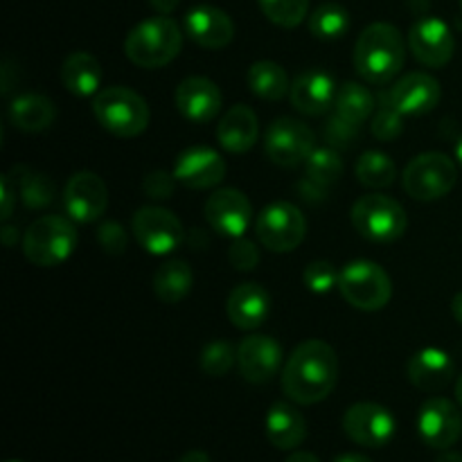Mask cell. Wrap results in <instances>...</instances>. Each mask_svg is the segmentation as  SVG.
<instances>
[{
    "instance_id": "7",
    "label": "cell",
    "mask_w": 462,
    "mask_h": 462,
    "mask_svg": "<svg viewBox=\"0 0 462 462\" xmlns=\"http://www.w3.org/2000/svg\"><path fill=\"white\" fill-rule=\"evenodd\" d=\"M338 291L347 305L361 311H379L391 302L393 282L386 271L370 260H355L343 266Z\"/></svg>"
},
{
    "instance_id": "37",
    "label": "cell",
    "mask_w": 462,
    "mask_h": 462,
    "mask_svg": "<svg viewBox=\"0 0 462 462\" xmlns=\"http://www.w3.org/2000/svg\"><path fill=\"white\" fill-rule=\"evenodd\" d=\"M237 364V350L228 341H212L201 352V370L210 377H224Z\"/></svg>"
},
{
    "instance_id": "9",
    "label": "cell",
    "mask_w": 462,
    "mask_h": 462,
    "mask_svg": "<svg viewBox=\"0 0 462 462\" xmlns=\"http://www.w3.org/2000/svg\"><path fill=\"white\" fill-rule=\"evenodd\" d=\"M255 235L264 248L273 253H291L307 235V219L298 206L289 201L269 203L255 219Z\"/></svg>"
},
{
    "instance_id": "50",
    "label": "cell",
    "mask_w": 462,
    "mask_h": 462,
    "mask_svg": "<svg viewBox=\"0 0 462 462\" xmlns=\"http://www.w3.org/2000/svg\"><path fill=\"white\" fill-rule=\"evenodd\" d=\"M334 462H373V460L365 458V456H361V454H343V456H338Z\"/></svg>"
},
{
    "instance_id": "13",
    "label": "cell",
    "mask_w": 462,
    "mask_h": 462,
    "mask_svg": "<svg viewBox=\"0 0 462 462\" xmlns=\"http://www.w3.org/2000/svg\"><path fill=\"white\" fill-rule=\"evenodd\" d=\"M440 95L442 90L436 77L427 72H409L397 79L386 93L379 95V104L395 108L404 117H418L433 111L440 102Z\"/></svg>"
},
{
    "instance_id": "51",
    "label": "cell",
    "mask_w": 462,
    "mask_h": 462,
    "mask_svg": "<svg viewBox=\"0 0 462 462\" xmlns=\"http://www.w3.org/2000/svg\"><path fill=\"white\" fill-rule=\"evenodd\" d=\"M456 400H458V406L462 409V374L456 379Z\"/></svg>"
},
{
    "instance_id": "8",
    "label": "cell",
    "mask_w": 462,
    "mask_h": 462,
    "mask_svg": "<svg viewBox=\"0 0 462 462\" xmlns=\"http://www.w3.org/2000/svg\"><path fill=\"white\" fill-rule=\"evenodd\" d=\"M458 180L456 162L447 153L427 152L415 156L402 174V183L415 201H438L454 189Z\"/></svg>"
},
{
    "instance_id": "23",
    "label": "cell",
    "mask_w": 462,
    "mask_h": 462,
    "mask_svg": "<svg viewBox=\"0 0 462 462\" xmlns=\"http://www.w3.org/2000/svg\"><path fill=\"white\" fill-rule=\"evenodd\" d=\"M337 90L332 75L323 70H307L293 79L289 97H291V106L296 111L319 117L325 116L329 108H334Z\"/></svg>"
},
{
    "instance_id": "52",
    "label": "cell",
    "mask_w": 462,
    "mask_h": 462,
    "mask_svg": "<svg viewBox=\"0 0 462 462\" xmlns=\"http://www.w3.org/2000/svg\"><path fill=\"white\" fill-rule=\"evenodd\" d=\"M456 161L462 165V138L458 140V144H456Z\"/></svg>"
},
{
    "instance_id": "3",
    "label": "cell",
    "mask_w": 462,
    "mask_h": 462,
    "mask_svg": "<svg viewBox=\"0 0 462 462\" xmlns=\"http://www.w3.org/2000/svg\"><path fill=\"white\" fill-rule=\"evenodd\" d=\"M183 48V32L170 16H153L138 23L125 39V54L131 63L147 70L167 66Z\"/></svg>"
},
{
    "instance_id": "42",
    "label": "cell",
    "mask_w": 462,
    "mask_h": 462,
    "mask_svg": "<svg viewBox=\"0 0 462 462\" xmlns=\"http://www.w3.org/2000/svg\"><path fill=\"white\" fill-rule=\"evenodd\" d=\"M176 183H179V180H176L174 174L156 170L149 171V174L144 176L143 189L149 199H153V201H162V199H170L171 194H174Z\"/></svg>"
},
{
    "instance_id": "30",
    "label": "cell",
    "mask_w": 462,
    "mask_h": 462,
    "mask_svg": "<svg viewBox=\"0 0 462 462\" xmlns=\"http://www.w3.org/2000/svg\"><path fill=\"white\" fill-rule=\"evenodd\" d=\"M248 88L264 102H280L291 90L289 75L280 63L275 61H255L248 68Z\"/></svg>"
},
{
    "instance_id": "49",
    "label": "cell",
    "mask_w": 462,
    "mask_h": 462,
    "mask_svg": "<svg viewBox=\"0 0 462 462\" xmlns=\"http://www.w3.org/2000/svg\"><path fill=\"white\" fill-rule=\"evenodd\" d=\"M436 462H462V454H458V451L445 449L440 456H438Z\"/></svg>"
},
{
    "instance_id": "16",
    "label": "cell",
    "mask_w": 462,
    "mask_h": 462,
    "mask_svg": "<svg viewBox=\"0 0 462 462\" xmlns=\"http://www.w3.org/2000/svg\"><path fill=\"white\" fill-rule=\"evenodd\" d=\"M63 206L77 224H93L106 212L108 189L95 171H77L63 189Z\"/></svg>"
},
{
    "instance_id": "43",
    "label": "cell",
    "mask_w": 462,
    "mask_h": 462,
    "mask_svg": "<svg viewBox=\"0 0 462 462\" xmlns=\"http://www.w3.org/2000/svg\"><path fill=\"white\" fill-rule=\"evenodd\" d=\"M356 129H359V126L350 125V122H346V120H341V117L334 116L332 120L328 122L325 135H328L329 144H334V147H341V144H350L352 140H355Z\"/></svg>"
},
{
    "instance_id": "36",
    "label": "cell",
    "mask_w": 462,
    "mask_h": 462,
    "mask_svg": "<svg viewBox=\"0 0 462 462\" xmlns=\"http://www.w3.org/2000/svg\"><path fill=\"white\" fill-rule=\"evenodd\" d=\"M257 3L271 23L287 30L300 25L310 12V0H257Z\"/></svg>"
},
{
    "instance_id": "28",
    "label": "cell",
    "mask_w": 462,
    "mask_h": 462,
    "mask_svg": "<svg viewBox=\"0 0 462 462\" xmlns=\"http://www.w3.org/2000/svg\"><path fill=\"white\" fill-rule=\"evenodd\" d=\"M57 117V106L50 97L41 93L18 95L9 106V120L16 129L36 134V131L48 129Z\"/></svg>"
},
{
    "instance_id": "4",
    "label": "cell",
    "mask_w": 462,
    "mask_h": 462,
    "mask_svg": "<svg viewBox=\"0 0 462 462\" xmlns=\"http://www.w3.org/2000/svg\"><path fill=\"white\" fill-rule=\"evenodd\" d=\"M99 126L117 138H135L149 126V106L138 93L125 86H108L93 97Z\"/></svg>"
},
{
    "instance_id": "11",
    "label": "cell",
    "mask_w": 462,
    "mask_h": 462,
    "mask_svg": "<svg viewBox=\"0 0 462 462\" xmlns=\"http://www.w3.org/2000/svg\"><path fill=\"white\" fill-rule=\"evenodd\" d=\"M343 431L352 442L368 449L391 445L397 433V420L386 406L374 402H359L343 415Z\"/></svg>"
},
{
    "instance_id": "35",
    "label": "cell",
    "mask_w": 462,
    "mask_h": 462,
    "mask_svg": "<svg viewBox=\"0 0 462 462\" xmlns=\"http://www.w3.org/2000/svg\"><path fill=\"white\" fill-rule=\"evenodd\" d=\"M305 171L310 183L319 185V188H329L343 174V161L337 149L316 147L305 161Z\"/></svg>"
},
{
    "instance_id": "2",
    "label": "cell",
    "mask_w": 462,
    "mask_h": 462,
    "mask_svg": "<svg viewBox=\"0 0 462 462\" xmlns=\"http://www.w3.org/2000/svg\"><path fill=\"white\" fill-rule=\"evenodd\" d=\"M406 45L402 32L391 23H373L359 34L355 45V68L368 84L383 86L404 68Z\"/></svg>"
},
{
    "instance_id": "45",
    "label": "cell",
    "mask_w": 462,
    "mask_h": 462,
    "mask_svg": "<svg viewBox=\"0 0 462 462\" xmlns=\"http://www.w3.org/2000/svg\"><path fill=\"white\" fill-rule=\"evenodd\" d=\"M179 3L180 0H149V5H152L161 16H167V14L174 12V9L179 7Z\"/></svg>"
},
{
    "instance_id": "47",
    "label": "cell",
    "mask_w": 462,
    "mask_h": 462,
    "mask_svg": "<svg viewBox=\"0 0 462 462\" xmlns=\"http://www.w3.org/2000/svg\"><path fill=\"white\" fill-rule=\"evenodd\" d=\"M284 462H320L311 451H293Z\"/></svg>"
},
{
    "instance_id": "39",
    "label": "cell",
    "mask_w": 462,
    "mask_h": 462,
    "mask_svg": "<svg viewBox=\"0 0 462 462\" xmlns=\"http://www.w3.org/2000/svg\"><path fill=\"white\" fill-rule=\"evenodd\" d=\"M404 131V116L395 111V108L379 104V111L373 116V135L382 143H393L400 138Z\"/></svg>"
},
{
    "instance_id": "17",
    "label": "cell",
    "mask_w": 462,
    "mask_h": 462,
    "mask_svg": "<svg viewBox=\"0 0 462 462\" xmlns=\"http://www.w3.org/2000/svg\"><path fill=\"white\" fill-rule=\"evenodd\" d=\"M409 50L422 66L445 68L454 59V32L442 18H420L409 32Z\"/></svg>"
},
{
    "instance_id": "14",
    "label": "cell",
    "mask_w": 462,
    "mask_h": 462,
    "mask_svg": "<svg viewBox=\"0 0 462 462\" xmlns=\"http://www.w3.org/2000/svg\"><path fill=\"white\" fill-rule=\"evenodd\" d=\"M418 433L431 449H451L462 436L460 409L445 397H431L420 406Z\"/></svg>"
},
{
    "instance_id": "25",
    "label": "cell",
    "mask_w": 462,
    "mask_h": 462,
    "mask_svg": "<svg viewBox=\"0 0 462 462\" xmlns=\"http://www.w3.org/2000/svg\"><path fill=\"white\" fill-rule=\"evenodd\" d=\"M266 438L280 451H293L305 442L307 420L289 402H275L266 413Z\"/></svg>"
},
{
    "instance_id": "31",
    "label": "cell",
    "mask_w": 462,
    "mask_h": 462,
    "mask_svg": "<svg viewBox=\"0 0 462 462\" xmlns=\"http://www.w3.org/2000/svg\"><path fill=\"white\" fill-rule=\"evenodd\" d=\"M374 106H377V99L365 86L356 84V81H347L337 90L334 116L350 122V125L361 126L368 117H373Z\"/></svg>"
},
{
    "instance_id": "1",
    "label": "cell",
    "mask_w": 462,
    "mask_h": 462,
    "mask_svg": "<svg viewBox=\"0 0 462 462\" xmlns=\"http://www.w3.org/2000/svg\"><path fill=\"white\" fill-rule=\"evenodd\" d=\"M338 382V356L329 343L311 338L291 352L282 368V391L293 404L311 406L329 397Z\"/></svg>"
},
{
    "instance_id": "44",
    "label": "cell",
    "mask_w": 462,
    "mask_h": 462,
    "mask_svg": "<svg viewBox=\"0 0 462 462\" xmlns=\"http://www.w3.org/2000/svg\"><path fill=\"white\" fill-rule=\"evenodd\" d=\"M14 197H16V188H14L12 179H9V174H7V176H3V180H0V199H3V206H0V217H3V221H7L9 217H12Z\"/></svg>"
},
{
    "instance_id": "15",
    "label": "cell",
    "mask_w": 462,
    "mask_h": 462,
    "mask_svg": "<svg viewBox=\"0 0 462 462\" xmlns=\"http://www.w3.org/2000/svg\"><path fill=\"white\" fill-rule=\"evenodd\" d=\"M208 224L219 235L230 239L246 237V230L253 224V206L248 197L239 189L224 188L210 194L203 206Z\"/></svg>"
},
{
    "instance_id": "22",
    "label": "cell",
    "mask_w": 462,
    "mask_h": 462,
    "mask_svg": "<svg viewBox=\"0 0 462 462\" xmlns=\"http://www.w3.org/2000/svg\"><path fill=\"white\" fill-rule=\"evenodd\" d=\"M226 311L235 328L253 332L271 316V293L257 282H242L230 291Z\"/></svg>"
},
{
    "instance_id": "40",
    "label": "cell",
    "mask_w": 462,
    "mask_h": 462,
    "mask_svg": "<svg viewBox=\"0 0 462 462\" xmlns=\"http://www.w3.org/2000/svg\"><path fill=\"white\" fill-rule=\"evenodd\" d=\"M97 242L102 246V251L106 255H125L126 248H129V237H126V230L122 228V224L117 221H104L97 228Z\"/></svg>"
},
{
    "instance_id": "5",
    "label": "cell",
    "mask_w": 462,
    "mask_h": 462,
    "mask_svg": "<svg viewBox=\"0 0 462 462\" xmlns=\"http://www.w3.org/2000/svg\"><path fill=\"white\" fill-rule=\"evenodd\" d=\"M77 230L70 219L59 215L39 217L23 235V253L34 266L52 269L75 253Z\"/></svg>"
},
{
    "instance_id": "20",
    "label": "cell",
    "mask_w": 462,
    "mask_h": 462,
    "mask_svg": "<svg viewBox=\"0 0 462 462\" xmlns=\"http://www.w3.org/2000/svg\"><path fill=\"white\" fill-rule=\"evenodd\" d=\"M221 90L208 77H188L176 86L174 104L185 120L194 125H206L212 122L221 111Z\"/></svg>"
},
{
    "instance_id": "41",
    "label": "cell",
    "mask_w": 462,
    "mask_h": 462,
    "mask_svg": "<svg viewBox=\"0 0 462 462\" xmlns=\"http://www.w3.org/2000/svg\"><path fill=\"white\" fill-rule=\"evenodd\" d=\"M230 264L237 271H253L260 264V251H257L255 244L246 237L233 239V246L228 251Z\"/></svg>"
},
{
    "instance_id": "10",
    "label": "cell",
    "mask_w": 462,
    "mask_h": 462,
    "mask_svg": "<svg viewBox=\"0 0 462 462\" xmlns=\"http://www.w3.org/2000/svg\"><path fill=\"white\" fill-rule=\"evenodd\" d=\"M134 237L149 255H170L183 244V224L171 210L144 206L131 219Z\"/></svg>"
},
{
    "instance_id": "33",
    "label": "cell",
    "mask_w": 462,
    "mask_h": 462,
    "mask_svg": "<svg viewBox=\"0 0 462 462\" xmlns=\"http://www.w3.org/2000/svg\"><path fill=\"white\" fill-rule=\"evenodd\" d=\"M307 25H310V32L316 39L337 41L346 36L347 27H350V14L338 3H325L314 9Z\"/></svg>"
},
{
    "instance_id": "38",
    "label": "cell",
    "mask_w": 462,
    "mask_h": 462,
    "mask_svg": "<svg viewBox=\"0 0 462 462\" xmlns=\"http://www.w3.org/2000/svg\"><path fill=\"white\" fill-rule=\"evenodd\" d=\"M338 275L341 271H337L332 262L316 260L302 271V282L311 293H329L334 287H338Z\"/></svg>"
},
{
    "instance_id": "12",
    "label": "cell",
    "mask_w": 462,
    "mask_h": 462,
    "mask_svg": "<svg viewBox=\"0 0 462 462\" xmlns=\"http://www.w3.org/2000/svg\"><path fill=\"white\" fill-rule=\"evenodd\" d=\"M314 149V131L305 122L293 120V117H280L264 134L266 156L280 167L302 165Z\"/></svg>"
},
{
    "instance_id": "46",
    "label": "cell",
    "mask_w": 462,
    "mask_h": 462,
    "mask_svg": "<svg viewBox=\"0 0 462 462\" xmlns=\"http://www.w3.org/2000/svg\"><path fill=\"white\" fill-rule=\"evenodd\" d=\"M179 462H212V460H210V456L206 454V451L192 449V451H188L185 456H180Z\"/></svg>"
},
{
    "instance_id": "18",
    "label": "cell",
    "mask_w": 462,
    "mask_h": 462,
    "mask_svg": "<svg viewBox=\"0 0 462 462\" xmlns=\"http://www.w3.org/2000/svg\"><path fill=\"white\" fill-rule=\"evenodd\" d=\"M282 365V347L275 338L251 334L237 346V368L248 383H266Z\"/></svg>"
},
{
    "instance_id": "6",
    "label": "cell",
    "mask_w": 462,
    "mask_h": 462,
    "mask_svg": "<svg viewBox=\"0 0 462 462\" xmlns=\"http://www.w3.org/2000/svg\"><path fill=\"white\" fill-rule=\"evenodd\" d=\"M352 226L373 244H393L406 233L409 217L397 199L386 194H365L352 206Z\"/></svg>"
},
{
    "instance_id": "21",
    "label": "cell",
    "mask_w": 462,
    "mask_h": 462,
    "mask_svg": "<svg viewBox=\"0 0 462 462\" xmlns=\"http://www.w3.org/2000/svg\"><path fill=\"white\" fill-rule=\"evenodd\" d=\"M183 30L189 39L206 50H221L235 39V23L224 9L212 5L192 7L183 18Z\"/></svg>"
},
{
    "instance_id": "24",
    "label": "cell",
    "mask_w": 462,
    "mask_h": 462,
    "mask_svg": "<svg viewBox=\"0 0 462 462\" xmlns=\"http://www.w3.org/2000/svg\"><path fill=\"white\" fill-rule=\"evenodd\" d=\"M406 373L415 388L424 393H436L451 383L456 365L449 352H445L442 347H424L411 356Z\"/></svg>"
},
{
    "instance_id": "48",
    "label": "cell",
    "mask_w": 462,
    "mask_h": 462,
    "mask_svg": "<svg viewBox=\"0 0 462 462\" xmlns=\"http://www.w3.org/2000/svg\"><path fill=\"white\" fill-rule=\"evenodd\" d=\"M451 314H454V319L462 325V291L456 293L454 300H451Z\"/></svg>"
},
{
    "instance_id": "34",
    "label": "cell",
    "mask_w": 462,
    "mask_h": 462,
    "mask_svg": "<svg viewBox=\"0 0 462 462\" xmlns=\"http://www.w3.org/2000/svg\"><path fill=\"white\" fill-rule=\"evenodd\" d=\"M14 174L16 179V194H21L23 203L32 210H41V208H48L50 203L54 201V183L45 174H39V171H32L27 167H16ZM12 179V176H9Z\"/></svg>"
},
{
    "instance_id": "53",
    "label": "cell",
    "mask_w": 462,
    "mask_h": 462,
    "mask_svg": "<svg viewBox=\"0 0 462 462\" xmlns=\"http://www.w3.org/2000/svg\"><path fill=\"white\" fill-rule=\"evenodd\" d=\"M9 462H21V460H9Z\"/></svg>"
},
{
    "instance_id": "26",
    "label": "cell",
    "mask_w": 462,
    "mask_h": 462,
    "mask_svg": "<svg viewBox=\"0 0 462 462\" xmlns=\"http://www.w3.org/2000/svg\"><path fill=\"white\" fill-rule=\"evenodd\" d=\"M260 135V125L253 108L237 104L228 108L217 126V140L228 153H246Z\"/></svg>"
},
{
    "instance_id": "27",
    "label": "cell",
    "mask_w": 462,
    "mask_h": 462,
    "mask_svg": "<svg viewBox=\"0 0 462 462\" xmlns=\"http://www.w3.org/2000/svg\"><path fill=\"white\" fill-rule=\"evenodd\" d=\"M102 66L97 59L88 52L68 54L61 66V81L68 93L77 97H90L97 95L102 86Z\"/></svg>"
},
{
    "instance_id": "32",
    "label": "cell",
    "mask_w": 462,
    "mask_h": 462,
    "mask_svg": "<svg viewBox=\"0 0 462 462\" xmlns=\"http://www.w3.org/2000/svg\"><path fill=\"white\" fill-rule=\"evenodd\" d=\"M356 180L370 189H383L388 185L395 183L397 167L391 156L382 152H365L364 156L356 161L355 167Z\"/></svg>"
},
{
    "instance_id": "29",
    "label": "cell",
    "mask_w": 462,
    "mask_h": 462,
    "mask_svg": "<svg viewBox=\"0 0 462 462\" xmlns=\"http://www.w3.org/2000/svg\"><path fill=\"white\" fill-rule=\"evenodd\" d=\"M194 273L185 260L165 262L153 275V293L165 305H176L192 291Z\"/></svg>"
},
{
    "instance_id": "19",
    "label": "cell",
    "mask_w": 462,
    "mask_h": 462,
    "mask_svg": "<svg viewBox=\"0 0 462 462\" xmlns=\"http://www.w3.org/2000/svg\"><path fill=\"white\" fill-rule=\"evenodd\" d=\"M171 174L189 189H210L224 180L226 161L210 147H189L179 153Z\"/></svg>"
},
{
    "instance_id": "54",
    "label": "cell",
    "mask_w": 462,
    "mask_h": 462,
    "mask_svg": "<svg viewBox=\"0 0 462 462\" xmlns=\"http://www.w3.org/2000/svg\"><path fill=\"white\" fill-rule=\"evenodd\" d=\"M460 7H462V0H460Z\"/></svg>"
}]
</instances>
